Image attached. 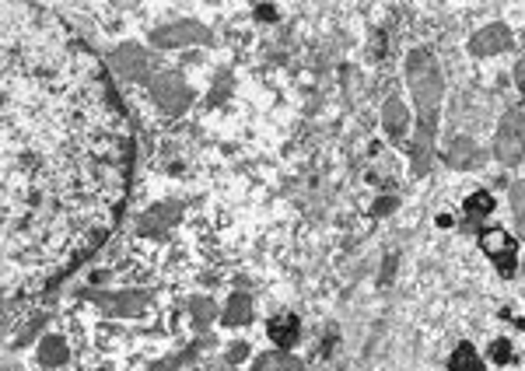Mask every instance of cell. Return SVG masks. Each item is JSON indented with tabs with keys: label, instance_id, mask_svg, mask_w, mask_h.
<instances>
[{
	"label": "cell",
	"instance_id": "cell-1",
	"mask_svg": "<svg viewBox=\"0 0 525 371\" xmlns=\"http://www.w3.org/2000/svg\"><path fill=\"white\" fill-rule=\"evenodd\" d=\"M406 84L413 91V105H417V126H413V144H410V165L413 175H428L431 158H435V133H438V113H442V67L435 49L420 46L406 53Z\"/></svg>",
	"mask_w": 525,
	"mask_h": 371
},
{
	"label": "cell",
	"instance_id": "cell-2",
	"mask_svg": "<svg viewBox=\"0 0 525 371\" xmlns=\"http://www.w3.org/2000/svg\"><path fill=\"white\" fill-rule=\"evenodd\" d=\"M494 158L501 165L515 168L519 162H525V113L522 109H508L497 123L494 133Z\"/></svg>",
	"mask_w": 525,
	"mask_h": 371
},
{
	"label": "cell",
	"instance_id": "cell-3",
	"mask_svg": "<svg viewBox=\"0 0 525 371\" xmlns=\"http://www.w3.org/2000/svg\"><path fill=\"white\" fill-rule=\"evenodd\" d=\"M480 249L487 252V259H494V266L501 270V277H515L519 242L504 228H480Z\"/></svg>",
	"mask_w": 525,
	"mask_h": 371
},
{
	"label": "cell",
	"instance_id": "cell-4",
	"mask_svg": "<svg viewBox=\"0 0 525 371\" xmlns=\"http://www.w3.org/2000/svg\"><path fill=\"white\" fill-rule=\"evenodd\" d=\"M109 67L123 74V78H130V81H140V84H151V56H148V49H140V46H133V42H123L116 46L113 53H109Z\"/></svg>",
	"mask_w": 525,
	"mask_h": 371
},
{
	"label": "cell",
	"instance_id": "cell-5",
	"mask_svg": "<svg viewBox=\"0 0 525 371\" xmlns=\"http://www.w3.org/2000/svg\"><path fill=\"white\" fill-rule=\"evenodd\" d=\"M151 42L158 49H179V46H214V36L210 29L200 25V21H175V25H165L158 29Z\"/></svg>",
	"mask_w": 525,
	"mask_h": 371
},
{
	"label": "cell",
	"instance_id": "cell-6",
	"mask_svg": "<svg viewBox=\"0 0 525 371\" xmlns=\"http://www.w3.org/2000/svg\"><path fill=\"white\" fill-rule=\"evenodd\" d=\"M148 88H151V98L162 105V113H168V116H179L190 105V88L182 81V74H175V71L158 74Z\"/></svg>",
	"mask_w": 525,
	"mask_h": 371
},
{
	"label": "cell",
	"instance_id": "cell-7",
	"mask_svg": "<svg viewBox=\"0 0 525 371\" xmlns=\"http://www.w3.org/2000/svg\"><path fill=\"white\" fill-rule=\"evenodd\" d=\"M84 298L95 301V305H102L109 316L126 319V316H133L148 301V291H120V294H113V291H84Z\"/></svg>",
	"mask_w": 525,
	"mask_h": 371
},
{
	"label": "cell",
	"instance_id": "cell-8",
	"mask_svg": "<svg viewBox=\"0 0 525 371\" xmlns=\"http://www.w3.org/2000/svg\"><path fill=\"white\" fill-rule=\"evenodd\" d=\"M515 46V36L504 21H494V25H484L477 36H470V53L473 56H497V53H508Z\"/></svg>",
	"mask_w": 525,
	"mask_h": 371
},
{
	"label": "cell",
	"instance_id": "cell-9",
	"mask_svg": "<svg viewBox=\"0 0 525 371\" xmlns=\"http://www.w3.org/2000/svg\"><path fill=\"white\" fill-rule=\"evenodd\" d=\"M179 217H182V204L168 200V204H158V207H151L148 214H140L137 232H140V235H158V232H168Z\"/></svg>",
	"mask_w": 525,
	"mask_h": 371
},
{
	"label": "cell",
	"instance_id": "cell-10",
	"mask_svg": "<svg viewBox=\"0 0 525 371\" xmlns=\"http://www.w3.org/2000/svg\"><path fill=\"white\" fill-rule=\"evenodd\" d=\"M267 333H270V340H274L281 350H291V347L298 343L301 323H298V316H294V312H281V316H274V319L267 323Z\"/></svg>",
	"mask_w": 525,
	"mask_h": 371
},
{
	"label": "cell",
	"instance_id": "cell-11",
	"mask_svg": "<svg viewBox=\"0 0 525 371\" xmlns=\"http://www.w3.org/2000/svg\"><path fill=\"white\" fill-rule=\"evenodd\" d=\"M494 207H497V200H494L487 190L470 193V197H466V204H462V214H466V228L480 232V221H484L487 214H494Z\"/></svg>",
	"mask_w": 525,
	"mask_h": 371
},
{
	"label": "cell",
	"instance_id": "cell-12",
	"mask_svg": "<svg viewBox=\"0 0 525 371\" xmlns=\"http://www.w3.org/2000/svg\"><path fill=\"white\" fill-rule=\"evenodd\" d=\"M249 319H252V298H249L245 291H235V294L228 298L224 312H221V323H224V326H245Z\"/></svg>",
	"mask_w": 525,
	"mask_h": 371
},
{
	"label": "cell",
	"instance_id": "cell-13",
	"mask_svg": "<svg viewBox=\"0 0 525 371\" xmlns=\"http://www.w3.org/2000/svg\"><path fill=\"white\" fill-rule=\"evenodd\" d=\"M382 126H385V133L389 137H403L406 126H410V113H406V105L400 98H389L385 105H382Z\"/></svg>",
	"mask_w": 525,
	"mask_h": 371
},
{
	"label": "cell",
	"instance_id": "cell-14",
	"mask_svg": "<svg viewBox=\"0 0 525 371\" xmlns=\"http://www.w3.org/2000/svg\"><path fill=\"white\" fill-rule=\"evenodd\" d=\"M445 162L452 168H470L480 162V151H477V144L473 140H466V137H455L452 140V148L445 151Z\"/></svg>",
	"mask_w": 525,
	"mask_h": 371
},
{
	"label": "cell",
	"instance_id": "cell-15",
	"mask_svg": "<svg viewBox=\"0 0 525 371\" xmlns=\"http://www.w3.org/2000/svg\"><path fill=\"white\" fill-rule=\"evenodd\" d=\"M39 361L46 368H60L71 361V350H67V340L60 336H42L39 340Z\"/></svg>",
	"mask_w": 525,
	"mask_h": 371
},
{
	"label": "cell",
	"instance_id": "cell-16",
	"mask_svg": "<svg viewBox=\"0 0 525 371\" xmlns=\"http://www.w3.org/2000/svg\"><path fill=\"white\" fill-rule=\"evenodd\" d=\"M448 371H484V358L477 354L473 343H459L448 358Z\"/></svg>",
	"mask_w": 525,
	"mask_h": 371
},
{
	"label": "cell",
	"instance_id": "cell-17",
	"mask_svg": "<svg viewBox=\"0 0 525 371\" xmlns=\"http://www.w3.org/2000/svg\"><path fill=\"white\" fill-rule=\"evenodd\" d=\"M252 371H301V361L291 358L287 350H270V354H259Z\"/></svg>",
	"mask_w": 525,
	"mask_h": 371
},
{
	"label": "cell",
	"instance_id": "cell-18",
	"mask_svg": "<svg viewBox=\"0 0 525 371\" xmlns=\"http://www.w3.org/2000/svg\"><path fill=\"white\" fill-rule=\"evenodd\" d=\"M508 200H512V214H515V224H519V232H525V179L512 182V190H508Z\"/></svg>",
	"mask_w": 525,
	"mask_h": 371
},
{
	"label": "cell",
	"instance_id": "cell-19",
	"mask_svg": "<svg viewBox=\"0 0 525 371\" xmlns=\"http://www.w3.org/2000/svg\"><path fill=\"white\" fill-rule=\"evenodd\" d=\"M190 312H197L193 316V323H197V330H207V323L217 316V308H214V301H207V298H190Z\"/></svg>",
	"mask_w": 525,
	"mask_h": 371
},
{
	"label": "cell",
	"instance_id": "cell-20",
	"mask_svg": "<svg viewBox=\"0 0 525 371\" xmlns=\"http://www.w3.org/2000/svg\"><path fill=\"white\" fill-rule=\"evenodd\" d=\"M490 358H494L497 365H508V361H512V343H508V340H494V343H490Z\"/></svg>",
	"mask_w": 525,
	"mask_h": 371
},
{
	"label": "cell",
	"instance_id": "cell-21",
	"mask_svg": "<svg viewBox=\"0 0 525 371\" xmlns=\"http://www.w3.org/2000/svg\"><path fill=\"white\" fill-rule=\"evenodd\" d=\"M515 84H519V91H525V60L515 63Z\"/></svg>",
	"mask_w": 525,
	"mask_h": 371
},
{
	"label": "cell",
	"instance_id": "cell-22",
	"mask_svg": "<svg viewBox=\"0 0 525 371\" xmlns=\"http://www.w3.org/2000/svg\"><path fill=\"white\" fill-rule=\"evenodd\" d=\"M389 210H396V200H393V197L378 200V207H375V214H389Z\"/></svg>",
	"mask_w": 525,
	"mask_h": 371
},
{
	"label": "cell",
	"instance_id": "cell-23",
	"mask_svg": "<svg viewBox=\"0 0 525 371\" xmlns=\"http://www.w3.org/2000/svg\"><path fill=\"white\" fill-rule=\"evenodd\" d=\"M245 350H249V343H239V347H235V350L228 354V361H242V354H245Z\"/></svg>",
	"mask_w": 525,
	"mask_h": 371
},
{
	"label": "cell",
	"instance_id": "cell-24",
	"mask_svg": "<svg viewBox=\"0 0 525 371\" xmlns=\"http://www.w3.org/2000/svg\"><path fill=\"white\" fill-rule=\"evenodd\" d=\"M259 18H277V11H270V4H259Z\"/></svg>",
	"mask_w": 525,
	"mask_h": 371
},
{
	"label": "cell",
	"instance_id": "cell-25",
	"mask_svg": "<svg viewBox=\"0 0 525 371\" xmlns=\"http://www.w3.org/2000/svg\"><path fill=\"white\" fill-rule=\"evenodd\" d=\"M98 371H109V368H98Z\"/></svg>",
	"mask_w": 525,
	"mask_h": 371
}]
</instances>
